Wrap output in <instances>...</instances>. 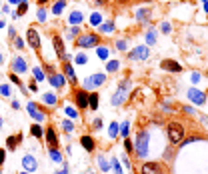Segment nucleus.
I'll return each instance as SVG.
<instances>
[{"instance_id": "f257e3e1", "label": "nucleus", "mask_w": 208, "mask_h": 174, "mask_svg": "<svg viewBox=\"0 0 208 174\" xmlns=\"http://www.w3.org/2000/svg\"><path fill=\"white\" fill-rule=\"evenodd\" d=\"M148 132H140L138 138H136V154L140 156V158H144L146 152H148Z\"/></svg>"}, {"instance_id": "f03ea898", "label": "nucleus", "mask_w": 208, "mask_h": 174, "mask_svg": "<svg viewBox=\"0 0 208 174\" xmlns=\"http://www.w3.org/2000/svg\"><path fill=\"white\" fill-rule=\"evenodd\" d=\"M98 44H100V38L96 34H82L76 40V46L78 48H92V46H98Z\"/></svg>"}, {"instance_id": "7ed1b4c3", "label": "nucleus", "mask_w": 208, "mask_h": 174, "mask_svg": "<svg viewBox=\"0 0 208 174\" xmlns=\"http://www.w3.org/2000/svg\"><path fill=\"white\" fill-rule=\"evenodd\" d=\"M168 138H170V142H180V140L184 138V128L180 126L178 122H172V124H168Z\"/></svg>"}, {"instance_id": "20e7f679", "label": "nucleus", "mask_w": 208, "mask_h": 174, "mask_svg": "<svg viewBox=\"0 0 208 174\" xmlns=\"http://www.w3.org/2000/svg\"><path fill=\"white\" fill-rule=\"evenodd\" d=\"M52 44H54V50H56V54H58V58H60V60H68L66 52H64L62 38H60V36H52Z\"/></svg>"}, {"instance_id": "39448f33", "label": "nucleus", "mask_w": 208, "mask_h": 174, "mask_svg": "<svg viewBox=\"0 0 208 174\" xmlns=\"http://www.w3.org/2000/svg\"><path fill=\"white\" fill-rule=\"evenodd\" d=\"M188 96H190V100H192L194 104H204V100H206V94L202 90H196V88H190Z\"/></svg>"}, {"instance_id": "423d86ee", "label": "nucleus", "mask_w": 208, "mask_h": 174, "mask_svg": "<svg viewBox=\"0 0 208 174\" xmlns=\"http://www.w3.org/2000/svg\"><path fill=\"white\" fill-rule=\"evenodd\" d=\"M26 38H28V44L34 48V50H40V38H38V32H36L34 28H28Z\"/></svg>"}, {"instance_id": "0eeeda50", "label": "nucleus", "mask_w": 208, "mask_h": 174, "mask_svg": "<svg viewBox=\"0 0 208 174\" xmlns=\"http://www.w3.org/2000/svg\"><path fill=\"white\" fill-rule=\"evenodd\" d=\"M104 74H92L90 78H86V88H96V86L104 84Z\"/></svg>"}, {"instance_id": "6e6552de", "label": "nucleus", "mask_w": 208, "mask_h": 174, "mask_svg": "<svg viewBox=\"0 0 208 174\" xmlns=\"http://www.w3.org/2000/svg\"><path fill=\"white\" fill-rule=\"evenodd\" d=\"M74 98H76V106H78V108H86V106H88V92L78 90L74 94Z\"/></svg>"}, {"instance_id": "1a4fd4ad", "label": "nucleus", "mask_w": 208, "mask_h": 174, "mask_svg": "<svg viewBox=\"0 0 208 174\" xmlns=\"http://www.w3.org/2000/svg\"><path fill=\"white\" fill-rule=\"evenodd\" d=\"M160 172H162V168L156 162H148V164L142 166V174H160Z\"/></svg>"}, {"instance_id": "9d476101", "label": "nucleus", "mask_w": 208, "mask_h": 174, "mask_svg": "<svg viewBox=\"0 0 208 174\" xmlns=\"http://www.w3.org/2000/svg\"><path fill=\"white\" fill-rule=\"evenodd\" d=\"M22 166L26 168V170H36V160H34V156H30V154H26L24 158H22Z\"/></svg>"}, {"instance_id": "9b49d317", "label": "nucleus", "mask_w": 208, "mask_h": 174, "mask_svg": "<svg viewBox=\"0 0 208 174\" xmlns=\"http://www.w3.org/2000/svg\"><path fill=\"white\" fill-rule=\"evenodd\" d=\"M162 68L164 70H170V72H180V70H182V66H180L178 62H174V60H164L162 62Z\"/></svg>"}, {"instance_id": "f8f14e48", "label": "nucleus", "mask_w": 208, "mask_h": 174, "mask_svg": "<svg viewBox=\"0 0 208 174\" xmlns=\"http://www.w3.org/2000/svg\"><path fill=\"white\" fill-rule=\"evenodd\" d=\"M130 56H132V58H138V60H144V58L148 56V48H146V46H138L132 54H130Z\"/></svg>"}, {"instance_id": "ddd939ff", "label": "nucleus", "mask_w": 208, "mask_h": 174, "mask_svg": "<svg viewBox=\"0 0 208 174\" xmlns=\"http://www.w3.org/2000/svg\"><path fill=\"white\" fill-rule=\"evenodd\" d=\"M28 112H30V116L34 118V120H42V118H44V114L38 112V106L34 104V102H30V104H28Z\"/></svg>"}, {"instance_id": "4468645a", "label": "nucleus", "mask_w": 208, "mask_h": 174, "mask_svg": "<svg viewBox=\"0 0 208 174\" xmlns=\"http://www.w3.org/2000/svg\"><path fill=\"white\" fill-rule=\"evenodd\" d=\"M46 138H48V144H50V146H56L58 144V136H56V132H54L52 126L46 128Z\"/></svg>"}, {"instance_id": "2eb2a0df", "label": "nucleus", "mask_w": 208, "mask_h": 174, "mask_svg": "<svg viewBox=\"0 0 208 174\" xmlns=\"http://www.w3.org/2000/svg\"><path fill=\"white\" fill-rule=\"evenodd\" d=\"M20 140H22V134H16V136H8V140H6L8 150H16V146H18Z\"/></svg>"}, {"instance_id": "dca6fc26", "label": "nucleus", "mask_w": 208, "mask_h": 174, "mask_svg": "<svg viewBox=\"0 0 208 174\" xmlns=\"http://www.w3.org/2000/svg\"><path fill=\"white\" fill-rule=\"evenodd\" d=\"M62 66H64V72H66V76L70 78V82H72V84H76V74H74L72 66H70V64H68L66 60H64V64H62Z\"/></svg>"}, {"instance_id": "f3484780", "label": "nucleus", "mask_w": 208, "mask_h": 174, "mask_svg": "<svg viewBox=\"0 0 208 174\" xmlns=\"http://www.w3.org/2000/svg\"><path fill=\"white\" fill-rule=\"evenodd\" d=\"M50 84H52V86H56V88H62V84H64V76H62V74H52V76H50Z\"/></svg>"}, {"instance_id": "a211bd4d", "label": "nucleus", "mask_w": 208, "mask_h": 174, "mask_svg": "<svg viewBox=\"0 0 208 174\" xmlns=\"http://www.w3.org/2000/svg\"><path fill=\"white\" fill-rule=\"evenodd\" d=\"M80 144L84 146V148L88 150V152H92V150H94V140H92L90 136H82V138H80Z\"/></svg>"}, {"instance_id": "6ab92c4d", "label": "nucleus", "mask_w": 208, "mask_h": 174, "mask_svg": "<svg viewBox=\"0 0 208 174\" xmlns=\"http://www.w3.org/2000/svg\"><path fill=\"white\" fill-rule=\"evenodd\" d=\"M12 68H14V72H24V70H26V62L22 60V58H16Z\"/></svg>"}, {"instance_id": "aec40b11", "label": "nucleus", "mask_w": 208, "mask_h": 174, "mask_svg": "<svg viewBox=\"0 0 208 174\" xmlns=\"http://www.w3.org/2000/svg\"><path fill=\"white\" fill-rule=\"evenodd\" d=\"M88 106L92 108V110H96V108H98V94H94V92L88 94Z\"/></svg>"}, {"instance_id": "412c9836", "label": "nucleus", "mask_w": 208, "mask_h": 174, "mask_svg": "<svg viewBox=\"0 0 208 174\" xmlns=\"http://www.w3.org/2000/svg\"><path fill=\"white\" fill-rule=\"evenodd\" d=\"M50 158H52L54 162H62V154H60L54 146H50Z\"/></svg>"}, {"instance_id": "4be33fe9", "label": "nucleus", "mask_w": 208, "mask_h": 174, "mask_svg": "<svg viewBox=\"0 0 208 174\" xmlns=\"http://www.w3.org/2000/svg\"><path fill=\"white\" fill-rule=\"evenodd\" d=\"M64 4H66V2H64V0H58V2H56V4H54V6H52V12H54V14H60V12H62V10H64Z\"/></svg>"}, {"instance_id": "5701e85b", "label": "nucleus", "mask_w": 208, "mask_h": 174, "mask_svg": "<svg viewBox=\"0 0 208 174\" xmlns=\"http://www.w3.org/2000/svg\"><path fill=\"white\" fill-rule=\"evenodd\" d=\"M30 132H32V136H36V138H42V128L38 126V124H34V126H32V130H30Z\"/></svg>"}, {"instance_id": "b1692460", "label": "nucleus", "mask_w": 208, "mask_h": 174, "mask_svg": "<svg viewBox=\"0 0 208 174\" xmlns=\"http://www.w3.org/2000/svg\"><path fill=\"white\" fill-rule=\"evenodd\" d=\"M122 100H124V92L120 90L118 94H116V96H114V98H112V104H114V106H118V104H120V102H122Z\"/></svg>"}, {"instance_id": "393cba45", "label": "nucleus", "mask_w": 208, "mask_h": 174, "mask_svg": "<svg viewBox=\"0 0 208 174\" xmlns=\"http://www.w3.org/2000/svg\"><path fill=\"white\" fill-rule=\"evenodd\" d=\"M114 30V24L112 22H104V24H100V32H112Z\"/></svg>"}, {"instance_id": "a878e982", "label": "nucleus", "mask_w": 208, "mask_h": 174, "mask_svg": "<svg viewBox=\"0 0 208 174\" xmlns=\"http://www.w3.org/2000/svg\"><path fill=\"white\" fill-rule=\"evenodd\" d=\"M26 10H28V4H26V2H20V4H18V12H16V16L26 14Z\"/></svg>"}, {"instance_id": "bb28decb", "label": "nucleus", "mask_w": 208, "mask_h": 174, "mask_svg": "<svg viewBox=\"0 0 208 174\" xmlns=\"http://www.w3.org/2000/svg\"><path fill=\"white\" fill-rule=\"evenodd\" d=\"M98 160H100V168H102V170H108V168H110V162L104 158V156H100Z\"/></svg>"}, {"instance_id": "cd10ccee", "label": "nucleus", "mask_w": 208, "mask_h": 174, "mask_svg": "<svg viewBox=\"0 0 208 174\" xmlns=\"http://www.w3.org/2000/svg\"><path fill=\"white\" fill-rule=\"evenodd\" d=\"M80 20H82V14L80 12H72V16H70V22H80Z\"/></svg>"}, {"instance_id": "c85d7f7f", "label": "nucleus", "mask_w": 208, "mask_h": 174, "mask_svg": "<svg viewBox=\"0 0 208 174\" xmlns=\"http://www.w3.org/2000/svg\"><path fill=\"white\" fill-rule=\"evenodd\" d=\"M78 34H80L78 26H72V28H70V32H68V38H74V36H78Z\"/></svg>"}, {"instance_id": "c756f323", "label": "nucleus", "mask_w": 208, "mask_h": 174, "mask_svg": "<svg viewBox=\"0 0 208 174\" xmlns=\"http://www.w3.org/2000/svg\"><path fill=\"white\" fill-rule=\"evenodd\" d=\"M34 78L36 80H44V72H42L40 68H34Z\"/></svg>"}, {"instance_id": "7c9ffc66", "label": "nucleus", "mask_w": 208, "mask_h": 174, "mask_svg": "<svg viewBox=\"0 0 208 174\" xmlns=\"http://www.w3.org/2000/svg\"><path fill=\"white\" fill-rule=\"evenodd\" d=\"M0 92H2V96H10V86L2 84V86H0Z\"/></svg>"}, {"instance_id": "2f4dec72", "label": "nucleus", "mask_w": 208, "mask_h": 174, "mask_svg": "<svg viewBox=\"0 0 208 174\" xmlns=\"http://www.w3.org/2000/svg\"><path fill=\"white\" fill-rule=\"evenodd\" d=\"M62 126H64V130H66V132H72V130H74L72 122H68V120H64V122H62Z\"/></svg>"}, {"instance_id": "473e14b6", "label": "nucleus", "mask_w": 208, "mask_h": 174, "mask_svg": "<svg viewBox=\"0 0 208 174\" xmlns=\"http://www.w3.org/2000/svg\"><path fill=\"white\" fill-rule=\"evenodd\" d=\"M116 134H118V124L112 122V124H110V136H116Z\"/></svg>"}, {"instance_id": "72a5a7b5", "label": "nucleus", "mask_w": 208, "mask_h": 174, "mask_svg": "<svg viewBox=\"0 0 208 174\" xmlns=\"http://www.w3.org/2000/svg\"><path fill=\"white\" fill-rule=\"evenodd\" d=\"M66 114H68V116H72V118H76V116H78V112H76L72 106H66Z\"/></svg>"}, {"instance_id": "f704fd0d", "label": "nucleus", "mask_w": 208, "mask_h": 174, "mask_svg": "<svg viewBox=\"0 0 208 174\" xmlns=\"http://www.w3.org/2000/svg\"><path fill=\"white\" fill-rule=\"evenodd\" d=\"M44 102H48V104H54V102H56V98H54V94H44Z\"/></svg>"}, {"instance_id": "c9c22d12", "label": "nucleus", "mask_w": 208, "mask_h": 174, "mask_svg": "<svg viewBox=\"0 0 208 174\" xmlns=\"http://www.w3.org/2000/svg\"><path fill=\"white\" fill-rule=\"evenodd\" d=\"M148 14H150V10H140V12H138V18H140V20H146V18H148Z\"/></svg>"}, {"instance_id": "e433bc0d", "label": "nucleus", "mask_w": 208, "mask_h": 174, "mask_svg": "<svg viewBox=\"0 0 208 174\" xmlns=\"http://www.w3.org/2000/svg\"><path fill=\"white\" fill-rule=\"evenodd\" d=\"M86 60H88L86 54H78V56H76V62H78V64H86Z\"/></svg>"}, {"instance_id": "4c0bfd02", "label": "nucleus", "mask_w": 208, "mask_h": 174, "mask_svg": "<svg viewBox=\"0 0 208 174\" xmlns=\"http://www.w3.org/2000/svg\"><path fill=\"white\" fill-rule=\"evenodd\" d=\"M116 68H118V62H116V60H110V62H108V70H110V72H114Z\"/></svg>"}, {"instance_id": "58836bf2", "label": "nucleus", "mask_w": 208, "mask_h": 174, "mask_svg": "<svg viewBox=\"0 0 208 174\" xmlns=\"http://www.w3.org/2000/svg\"><path fill=\"white\" fill-rule=\"evenodd\" d=\"M10 80H14V82H16V84L20 86V88L24 90V84H22V80H18V76H16V74H12V76H10Z\"/></svg>"}, {"instance_id": "ea45409f", "label": "nucleus", "mask_w": 208, "mask_h": 174, "mask_svg": "<svg viewBox=\"0 0 208 174\" xmlns=\"http://www.w3.org/2000/svg\"><path fill=\"white\" fill-rule=\"evenodd\" d=\"M38 20H40V22H44V20H46V12H44V10H38Z\"/></svg>"}, {"instance_id": "a19ab883", "label": "nucleus", "mask_w": 208, "mask_h": 174, "mask_svg": "<svg viewBox=\"0 0 208 174\" xmlns=\"http://www.w3.org/2000/svg\"><path fill=\"white\" fill-rule=\"evenodd\" d=\"M98 56H100V58H106V56H108V50H106V48H98Z\"/></svg>"}, {"instance_id": "79ce46f5", "label": "nucleus", "mask_w": 208, "mask_h": 174, "mask_svg": "<svg viewBox=\"0 0 208 174\" xmlns=\"http://www.w3.org/2000/svg\"><path fill=\"white\" fill-rule=\"evenodd\" d=\"M112 166H114V170H116V174H122V168H120V164L116 160H112Z\"/></svg>"}, {"instance_id": "37998d69", "label": "nucleus", "mask_w": 208, "mask_h": 174, "mask_svg": "<svg viewBox=\"0 0 208 174\" xmlns=\"http://www.w3.org/2000/svg\"><path fill=\"white\" fill-rule=\"evenodd\" d=\"M122 136H128V122L122 124Z\"/></svg>"}, {"instance_id": "c03bdc74", "label": "nucleus", "mask_w": 208, "mask_h": 174, "mask_svg": "<svg viewBox=\"0 0 208 174\" xmlns=\"http://www.w3.org/2000/svg\"><path fill=\"white\" fill-rule=\"evenodd\" d=\"M192 82H200V74L198 72H192Z\"/></svg>"}, {"instance_id": "a18cd8bd", "label": "nucleus", "mask_w": 208, "mask_h": 174, "mask_svg": "<svg viewBox=\"0 0 208 174\" xmlns=\"http://www.w3.org/2000/svg\"><path fill=\"white\" fill-rule=\"evenodd\" d=\"M92 24H100V16H98V14L92 16Z\"/></svg>"}, {"instance_id": "49530a36", "label": "nucleus", "mask_w": 208, "mask_h": 174, "mask_svg": "<svg viewBox=\"0 0 208 174\" xmlns=\"http://www.w3.org/2000/svg\"><path fill=\"white\" fill-rule=\"evenodd\" d=\"M124 146H126V150H128V152L132 150V142H130V140H124Z\"/></svg>"}, {"instance_id": "de8ad7c7", "label": "nucleus", "mask_w": 208, "mask_h": 174, "mask_svg": "<svg viewBox=\"0 0 208 174\" xmlns=\"http://www.w3.org/2000/svg\"><path fill=\"white\" fill-rule=\"evenodd\" d=\"M4 158H6V152L0 150V164H4Z\"/></svg>"}, {"instance_id": "09e8293b", "label": "nucleus", "mask_w": 208, "mask_h": 174, "mask_svg": "<svg viewBox=\"0 0 208 174\" xmlns=\"http://www.w3.org/2000/svg\"><path fill=\"white\" fill-rule=\"evenodd\" d=\"M162 30L168 34V32H170V24H166V22H164V24H162Z\"/></svg>"}, {"instance_id": "8fccbe9b", "label": "nucleus", "mask_w": 208, "mask_h": 174, "mask_svg": "<svg viewBox=\"0 0 208 174\" xmlns=\"http://www.w3.org/2000/svg\"><path fill=\"white\" fill-rule=\"evenodd\" d=\"M154 40H156V36H154V32H150V34H148V42H152V44H154Z\"/></svg>"}, {"instance_id": "3c124183", "label": "nucleus", "mask_w": 208, "mask_h": 174, "mask_svg": "<svg viewBox=\"0 0 208 174\" xmlns=\"http://www.w3.org/2000/svg\"><path fill=\"white\" fill-rule=\"evenodd\" d=\"M14 42H16V46H18V48H22V46H24V42H22V40H20V38H16V40H14Z\"/></svg>"}, {"instance_id": "603ef678", "label": "nucleus", "mask_w": 208, "mask_h": 174, "mask_svg": "<svg viewBox=\"0 0 208 174\" xmlns=\"http://www.w3.org/2000/svg\"><path fill=\"white\" fill-rule=\"evenodd\" d=\"M116 46H118V50H124V46H126V42H124V40H122V42H118V44H116Z\"/></svg>"}, {"instance_id": "864d4df0", "label": "nucleus", "mask_w": 208, "mask_h": 174, "mask_svg": "<svg viewBox=\"0 0 208 174\" xmlns=\"http://www.w3.org/2000/svg\"><path fill=\"white\" fill-rule=\"evenodd\" d=\"M10 2H12V4H20V2H22V0H10Z\"/></svg>"}, {"instance_id": "5fc2aeb1", "label": "nucleus", "mask_w": 208, "mask_h": 174, "mask_svg": "<svg viewBox=\"0 0 208 174\" xmlns=\"http://www.w3.org/2000/svg\"><path fill=\"white\" fill-rule=\"evenodd\" d=\"M58 174H66V168H62V170H60Z\"/></svg>"}, {"instance_id": "6e6d98bb", "label": "nucleus", "mask_w": 208, "mask_h": 174, "mask_svg": "<svg viewBox=\"0 0 208 174\" xmlns=\"http://www.w3.org/2000/svg\"><path fill=\"white\" fill-rule=\"evenodd\" d=\"M44 2H48V0H38V4H44Z\"/></svg>"}, {"instance_id": "4d7b16f0", "label": "nucleus", "mask_w": 208, "mask_h": 174, "mask_svg": "<svg viewBox=\"0 0 208 174\" xmlns=\"http://www.w3.org/2000/svg\"><path fill=\"white\" fill-rule=\"evenodd\" d=\"M204 8H206V12H208V2H206V6H204Z\"/></svg>"}, {"instance_id": "13d9d810", "label": "nucleus", "mask_w": 208, "mask_h": 174, "mask_svg": "<svg viewBox=\"0 0 208 174\" xmlns=\"http://www.w3.org/2000/svg\"><path fill=\"white\" fill-rule=\"evenodd\" d=\"M0 126H2V118H0Z\"/></svg>"}, {"instance_id": "bf43d9fd", "label": "nucleus", "mask_w": 208, "mask_h": 174, "mask_svg": "<svg viewBox=\"0 0 208 174\" xmlns=\"http://www.w3.org/2000/svg\"><path fill=\"white\" fill-rule=\"evenodd\" d=\"M0 64H2V56H0Z\"/></svg>"}, {"instance_id": "052dcab7", "label": "nucleus", "mask_w": 208, "mask_h": 174, "mask_svg": "<svg viewBox=\"0 0 208 174\" xmlns=\"http://www.w3.org/2000/svg\"><path fill=\"white\" fill-rule=\"evenodd\" d=\"M22 174H26V172H22Z\"/></svg>"}]
</instances>
